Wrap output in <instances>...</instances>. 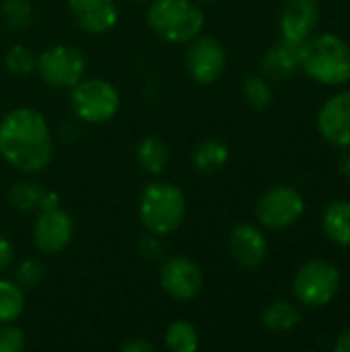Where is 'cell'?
Segmentation results:
<instances>
[{"instance_id":"6da1fadb","label":"cell","mask_w":350,"mask_h":352,"mask_svg":"<svg viewBox=\"0 0 350 352\" xmlns=\"http://www.w3.org/2000/svg\"><path fill=\"white\" fill-rule=\"evenodd\" d=\"M0 155L25 173L45 169L54 157V142L43 116L29 107L8 111L0 122Z\"/></svg>"},{"instance_id":"7a4b0ae2","label":"cell","mask_w":350,"mask_h":352,"mask_svg":"<svg viewBox=\"0 0 350 352\" xmlns=\"http://www.w3.org/2000/svg\"><path fill=\"white\" fill-rule=\"evenodd\" d=\"M301 70L320 85L340 87L350 80V45L336 33H320L303 41Z\"/></svg>"},{"instance_id":"3957f363","label":"cell","mask_w":350,"mask_h":352,"mask_svg":"<svg viewBox=\"0 0 350 352\" xmlns=\"http://www.w3.org/2000/svg\"><path fill=\"white\" fill-rule=\"evenodd\" d=\"M151 29L169 43H186L200 35L204 12L192 0H157L149 8Z\"/></svg>"},{"instance_id":"277c9868","label":"cell","mask_w":350,"mask_h":352,"mask_svg":"<svg viewBox=\"0 0 350 352\" xmlns=\"http://www.w3.org/2000/svg\"><path fill=\"white\" fill-rule=\"evenodd\" d=\"M186 217V198L173 184H151L140 196V221L153 235L173 233Z\"/></svg>"},{"instance_id":"5b68a950","label":"cell","mask_w":350,"mask_h":352,"mask_svg":"<svg viewBox=\"0 0 350 352\" xmlns=\"http://www.w3.org/2000/svg\"><path fill=\"white\" fill-rule=\"evenodd\" d=\"M340 289V270L326 260L305 262L293 280V293L297 301L307 309H320L328 305Z\"/></svg>"},{"instance_id":"8992f818","label":"cell","mask_w":350,"mask_h":352,"mask_svg":"<svg viewBox=\"0 0 350 352\" xmlns=\"http://www.w3.org/2000/svg\"><path fill=\"white\" fill-rule=\"evenodd\" d=\"M70 105L76 118L89 124H103L111 120L120 109L118 89L101 78L78 80L72 87Z\"/></svg>"},{"instance_id":"52a82bcc","label":"cell","mask_w":350,"mask_h":352,"mask_svg":"<svg viewBox=\"0 0 350 352\" xmlns=\"http://www.w3.org/2000/svg\"><path fill=\"white\" fill-rule=\"evenodd\" d=\"M305 210V200L293 186H274L262 194L256 206L258 221L266 229H289L293 227Z\"/></svg>"},{"instance_id":"ba28073f","label":"cell","mask_w":350,"mask_h":352,"mask_svg":"<svg viewBox=\"0 0 350 352\" xmlns=\"http://www.w3.org/2000/svg\"><path fill=\"white\" fill-rule=\"evenodd\" d=\"M85 66V54L74 45H54L37 58L41 78L56 89H72L83 80Z\"/></svg>"},{"instance_id":"9c48e42d","label":"cell","mask_w":350,"mask_h":352,"mask_svg":"<svg viewBox=\"0 0 350 352\" xmlns=\"http://www.w3.org/2000/svg\"><path fill=\"white\" fill-rule=\"evenodd\" d=\"M202 283L204 278L200 266L186 256L169 258L161 268V287L169 297L177 301H192L194 297H198L202 291Z\"/></svg>"},{"instance_id":"30bf717a","label":"cell","mask_w":350,"mask_h":352,"mask_svg":"<svg viewBox=\"0 0 350 352\" xmlns=\"http://www.w3.org/2000/svg\"><path fill=\"white\" fill-rule=\"evenodd\" d=\"M225 64H227L225 50L215 37L198 35L196 39H192V45L186 56V68L196 82L200 85L215 82L223 74Z\"/></svg>"},{"instance_id":"8fae6325","label":"cell","mask_w":350,"mask_h":352,"mask_svg":"<svg viewBox=\"0 0 350 352\" xmlns=\"http://www.w3.org/2000/svg\"><path fill=\"white\" fill-rule=\"evenodd\" d=\"M318 132L338 148L350 146V91L332 95L318 111Z\"/></svg>"},{"instance_id":"7c38bea8","label":"cell","mask_w":350,"mask_h":352,"mask_svg":"<svg viewBox=\"0 0 350 352\" xmlns=\"http://www.w3.org/2000/svg\"><path fill=\"white\" fill-rule=\"evenodd\" d=\"M72 233H74V225L70 214L58 206L52 210H41L33 227V241L39 252L58 254L70 243Z\"/></svg>"},{"instance_id":"4fadbf2b","label":"cell","mask_w":350,"mask_h":352,"mask_svg":"<svg viewBox=\"0 0 350 352\" xmlns=\"http://www.w3.org/2000/svg\"><path fill=\"white\" fill-rule=\"evenodd\" d=\"M229 254L239 268L256 270L268 256V241L256 225L239 223L229 235Z\"/></svg>"},{"instance_id":"5bb4252c","label":"cell","mask_w":350,"mask_h":352,"mask_svg":"<svg viewBox=\"0 0 350 352\" xmlns=\"http://www.w3.org/2000/svg\"><path fill=\"white\" fill-rule=\"evenodd\" d=\"M320 23L318 0H287L281 10V35L285 39L303 43L309 39Z\"/></svg>"},{"instance_id":"9a60e30c","label":"cell","mask_w":350,"mask_h":352,"mask_svg":"<svg viewBox=\"0 0 350 352\" xmlns=\"http://www.w3.org/2000/svg\"><path fill=\"white\" fill-rule=\"evenodd\" d=\"M74 23L89 33H105L118 23V6L113 0H68Z\"/></svg>"},{"instance_id":"2e32d148","label":"cell","mask_w":350,"mask_h":352,"mask_svg":"<svg viewBox=\"0 0 350 352\" xmlns=\"http://www.w3.org/2000/svg\"><path fill=\"white\" fill-rule=\"evenodd\" d=\"M301 47L303 43L281 37L264 54L262 72L272 80H289L301 70Z\"/></svg>"},{"instance_id":"e0dca14e","label":"cell","mask_w":350,"mask_h":352,"mask_svg":"<svg viewBox=\"0 0 350 352\" xmlns=\"http://www.w3.org/2000/svg\"><path fill=\"white\" fill-rule=\"evenodd\" d=\"M322 229L332 243L350 248V200H332L324 208Z\"/></svg>"},{"instance_id":"ac0fdd59","label":"cell","mask_w":350,"mask_h":352,"mask_svg":"<svg viewBox=\"0 0 350 352\" xmlns=\"http://www.w3.org/2000/svg\"><path fill=\"white\" fill-rule=\"evenodd\" d=\"M229 161V148L225 142L217 140V138H208L202 140L194 153H192V165L198 173L204 175H212L219 169L225 167V163Z\"/></svg>"},{"instance_id":"d6986e66","label":"cell","mask_w":350,"mask_h":352,"mask_svg":"<svg viewBox=\"0 0 350 352\" xmlns=\"http://www.w3.org/2000/svg\"><path fill=\"white\" fill-rule=\"evenodd\" d=\"M301 318L303 316H301L299 307L287 299L270 301L262 309V324L272 332H289L299 326Z\"/></svg>"},{"instance_id":"ffe728a7","label":"cell","mask_w":350,"mask_h":352,"mask_svg":"<svg viewBox=\"0 0 350 352\" xmlns=\"http://www.w3.org/2000/svg\"><path fill=\"white\" fill-rule=\"evenodd\" d=\"M169 159H171L169 146L161 138H157V136H146L136 146V161H138V165L144 171L153 173V175L163 173V169L167 167Z\"/></svg>"},{"instance_id":"44dd1931","label":"cell","mask_w":350,"mask_h":352,"mask_svg":"<svg viewBox=\"0 0 350 352\" xmlns=\"http://www.w3.org/2000/svg\"><path fill=\"white\" fill-rule=\"evenodd\" d=\"M25 309V295L17 283L0 280V324H12Z\"/></svg>"},{"instance_id":"7402d4cb","label":"cell","mask_w":350,"mask_h":352,"mask_svg":"<svg viewBox=\"0 0 350 352\" xmlns=\"http://www.w3.org/2000/svg\"><path fill=\"white\" fill-rule=\"evenodd\" d=\"M198 330L190 322H173L165 332V346L171 352H194L198 349Z\"/></svg>"},{"instance_id":"603a6c76","label":"cell","mask_w":350,"mask_h":352,"mask_svg":"<svg viewBox=\"0 0 350 352\" xmlns=\"http://www.w3.org/2000/svg\"><path fill=\"white\" fill-rule=\"evenodd\" d=\"M43 192H45V190H43L41 186L31 184V182L14 184V186L10 188V192H8V204H10L14 210H21V212L39 210Z\"/></svg>"},{"instance_id":"cb8c5ba5","label":"cell","mask_w":350,"mask_h":352,"mask_svg":"<svg viewBox=\"0 0 350 352\" xmlns=\"http://www.w3.org/2000/svg\"><path fill=\"white\" fill-rule=\"evenodd\" d=\"M243 97H245L250 107H254L258 111H264V109H268L272 105L274 93H272L270 82L264 76L252 74V76H248L243 80Z\"/></svg>"},{"instance_id":"d4e9b609","label":"cell","mask_w":350,"mask_h":352,"mask_svg":"<svg viewBox=\"0 0 350 352\" xmlns=\"http://www.w3.org/2000/svg\"><path fill=\"white\" fill-rule=\"evenodd\" d=\"M4 64H6L10 74L29 76L37 68V56H35L33 50H29L25 45H14V47L8 50V54L4 58Z\"/></svg>"},{"instance_id":"484cf974","label":"cell","mask_w":350,"mask_h":352,"mask_svg":"<svg viewBox=\"0 0 350 352\" xmlns=\"http://www.w3.org/2000/svg\"><path fill=\"white\" fill-rule=\"evenodd\" d=\"M2 14L6 19L8 27L23 29V27H27V23L31 19V2L29 0H4Z\"/></svg>"},{"instance_id":"4316f807","label":"cell","mask_w":350,"mask_h":352,"mask_svg":"<svg viewBox=\"0 0 350 352\" xmlns=\"http://www.w3.org/2000/svg\"><path fill=\"white\" fill-rule=\"evenodd\" d=\"M45 268L39 260H25L17 268V285L21 289H35L43 280Z\"/></svg>"},{"instance_id":"83f0119b","label":"cell","mask_w":350,"mask_h":352,"mask_svg":"<svg viewBox=\"0 0 350 352\" xmlns=\"http://www.w3.org/2000/svg\"><path fill=\"white\" fill-rule=\"evenodd\" d=\"M25 349V334L21 328L0 324V352H21Z\"/></svg>"},{"instance_id":"f1b7e54d","label":"cell","mask_w":350,"mask_h":352,"mask_svg":"<svg viewBox=\"0 0 350 352\" xmlns=\"http://www.w3.org/2000/svg\"><path fill=\"white\" fill-rule=\"evenodd\" d=\"M138 252H140V256H142L144 260L155 262V260H159V258L163 256V245H161V241H159L157 237H151V235H149V237L140 239Z\"/></svg>"},{"instance_id":"f546056e","label":"cell","mask_w":350,"mask_h":352,"mask_svg":"<svg viewBox=\"0 0 350 352\" xmlns=\"http://www.w3.org/2000/svg\"><path fill=\"white\" fill-rule=\"evenodd\" d=\"M12 260H14V250H12V243L0 235V274H4L10 266H12Z\"/></svg>"},{"instance_id":"4dcf8cb0","label":"cell","mask_w":350,"mask_h":352,"mask_svg":"<svg viewBox=\"0 0 350 352\" xmlns=\"http://www.w3.org/2000/svg\"><path fill=\"white\" fill-rule=\"evenodd\" d=\"M155 346L146 340H130L122 346V352H153Z\"/></svg>"},{"instance_id":"1f68e13d","label":"cell","mask_w":350,"mask_h":352,"mask_svg":"<svg viewBox=\"0 0 350 352\" xmlns=\"http://www.w3.org/2000/svg\"><path fill=\"white\" fill-rule=\"evenodd\" d=\"M334 351L336 352H350V328L340 332L334 340Z\"/></svg>"},{"instance_id":"d6a6232c","label":"cell","mask_w":350,"mask_h":352,"mask_svg":"<svg viewBox=\"0 0 350 352\" xmlns=\"http://www.w3.org/2000/svg\"><path fill=\"white\" fill-rule=\"evenodd\" d=\"M338 169H340V173H342L347 179H350V146H349V151L340 157V161H338Z\"/></svg>"},{"instance_id":"836d02e7","label":"cell","mask_w":350,"mask_h":352,"mask_svg":"<svg viewBox=\"0 0 350 352\" xmlns=\"http://www.w3.org/2000/svg\"><path fill=\"white\" fill-rule=\"evenodd\" d=\"M202 2H215V0H202Z\"/></svg>"},{"instance_id":"e575fe53","label":"cell","mask_w":350,"mask_h":352,"mask_svg":"<svg viewBox=\"0 0 350 352\" xmlns=\"http://www.w3.org/2000/svg\"><path fill=\"white\" fill-rule=\"evenodd\" d=\"M138 2H142V0H138Z\"/></svg>"}]
</instances>
